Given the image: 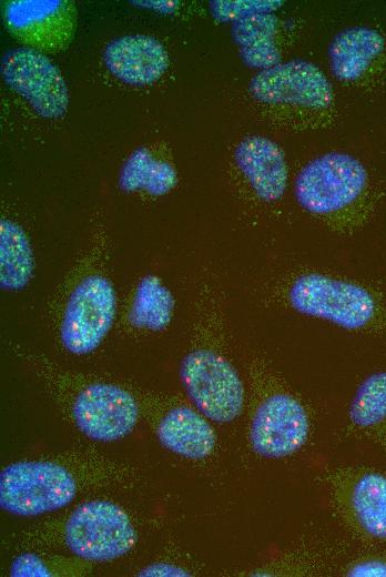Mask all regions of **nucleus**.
<instances>
[{
  "instance_id": "1",
  "label": "nucleus",
  "mask_w": 386,
  "mask_h": 577,
  "mask_svg": "<svg viewBox=\"0 0 386 577\" xmlns=\"http://www.w3.org/2000/svg\"><path fill=\"white\" fill-rule=\"evenodd\" d=\"M293 312L351 332L386 327V293L372 283L319 269L285 275L271 296Z\"/></svg>"
},
{
  "instance_id": "2",
  "label": "nucleus",
  "mask_w": 386,
  "mask_h": 577,
  "mask_svg": "<svg viewBox=\"0 0 386 577\" xmlns=\"http://www.w3.org/2000/svg\"><path fill=\"white\" fill-rule=\"evenodd\" d=\"M294 194L303 211L344 235L359 230L379 200L365 165L343 152H328L305 164L296 175Z\"/></svg>"
},
{
  "instance_id": "3",
  "label": "nucleus",
  "mask_w": 386,
  "mask_h": 577,
  "mask_svg": "<svg viewBox=\"0 0 386 577\" xmlns=\"http://www.w3.org/2000/svg\"><path fill=\"white\" fill-rule=\"evenodd\" d=\"M248 90L271 124L291 131L321 130L335 117L334 90L314 63L294 59L261 70Z\"/></svg>"
},
{
  "instance_id": "4",
  "label": "nucleus",
  "mask_w": 386,
  "mask_h": 577,
  "mask_svg": "<svg viewBox=\"0 0 386 577\" xmlns=\"http://www.w3.org/2000/svg\"><path fill=\"white\" fill-rule=\"evenodd\" d=\"M182 386L196 409L215 423H230L244 408L243 382L230 361L214 348L199 347L180 365Z\"/></svg>"
},
{
  "instance_id": "5",
  "label": "nucleus",
  "mask_w": 386,
  "mask_h": 577,
  "mask_svg": "<svg viewBox=\"0 0 386 577\" xmlns=\"http://www.w3.org/2000/svg\"><path fill=\"white\" fill-rule=\"evenodd\" d=\"M77 494L73 476L61 465L23 460L0 473V506L22 517L38 516L69 505Z\"/></svg>"
},
{
  "instance_id": "6",
  "label": "nucleus",
  "mask_w": 386,
  "mask_h": 577,
  "mask_svg": "<svg viewBox=\"0 0 386 577\" xmlns=\"http://www.w3.org/2000/svg\"><path fill=\"white\" fill-rule=\"evenodd\" d=\"M68 548L90 561H110L125 555L136 534L129 515L109 500H90L78 506L64 526Z\"/></svg>"
},
{
  "instance_id": "7",
  "label": "nucleus",
  "mask_w": 386,
  "mask_h": 577,
  "mask_svg": "<svg viewBox=\"0 0 386 577\" xmlns=\"http://www.w3.org/2000/svg\"><path fill=\"white\" fill-rule=\"evenodd\" d=\"M115 311L111 282L101 275L83 279L70 294L63 313L60 336L64 348L75 355L96 350L113 324Z\"/></svg>"
},
{
  "instance_id": "8",
  "label": "nucleus",
  "mask_w": 386,
  "mask_h": 577,
  "mask_svg": "<svg viewBox=\"0 0 386 577\" xmlns=\"http://www.w3.org/2000/svg\"><path fill=\"white\" fill-rule=\"evenodd\" d=\"M309 419L303 404L290 392L271 388L254 412L250 428L251 445L265 458H282L306 442Z\"/></svg>"
},
{
  "instance_id": "9",
  "label": "nucleus",
  "mask_w": 386,
  "mask_h": 577,
  "mask_svg": "<svg viewBox=\"0 0 386 577\" xmlns=\"http://www.w3.org/2000/svg\"><path fill=\"white\" fill-rule=\"evenodd\" d=\"M8 31L40 52L65 50L75 33L77 9L69 0H11L4 3Z\"/></svg>"
},
{
  "instance_id": "10",
  "label": "nucleus",
  "mask_w": 386,
  "mask_h": 577,
  "mask_svg": "<svg viewBox=\"0 0 386 577\" xmlns=\"http://www.w3.org/2000/svg\"><path fill=\"white\" fill-rule=\"evenodd\" d=\"M6 83L27 99L34 111L49 119L65 113L67 84L59 69L40 51L21 48L6 54L1 67Z\"/></svg>"
},
{
  "instance_id": "11",
  "label": "nucleus",
  "mask_w": 386,
  "mask_h": 577,
  "mask_svg": "<svg viewBox=\"0 0 386 577\" xmlns=\"http://www.w3.org/2000/svg\"><path fill=\"white\" fill-rule=\"evenodd\" d=\"M72 417L90 439L113 442L126 436L135 426L139 408L124 388L94 383L83 388L74 399Z\"/></svg>"
},
{
  "instance_id": "12",
  "label": "nucleus",
  "mask_w": 386,
  "mask_h": 577,
  "mask_svg": "<svg viewBox=\"0 0 386 577\" xmlns=\"http://www.w3.org/2000/svg\"><path fill=\"white\" fill-rule=\"evenodd\" d=\"M234 160L261 202L274 204L283 199L288 184V168L278 144L265 136H247L235 148Z\"/></svg>"
},
{
  "instance_id": "13",
  "label": "nucleus",
  "mask_w": 386,
  "mask_h": 577,
  "mask_svg": "<svg viewBox=\"0 0 386 577\" xmlns=\"http://www.w3.org/2000/svg\"><path fill=\"white\" fill-rule=\"evenodd\" d=\"M103 57L113 75L133 85L154 83L169 67V55L162 43L143 34L115 39L105 48Z\"/></svg>"
},
{
  "instance_id": "14",
  "label": "nucleus",
  "mask_w": 386,
  "mask_h": 577,
  "mask_svg": "<svg viewBox=\"0 0 386 577\" xmlns=\"http://www.w3.org/2000/svg\"><path fill=\"white\" fill-rule=\"evenodd\" d=\"M385 48L384 37L374 29H345L333 38L328 47L331 72L343 83H360L379 67Z\"/></svg>"
},
{
  "instance_id": "15",
  "label": "nucleus",
  "mask_w": 386,
  "mask_h": 577,
  "mask_svg": "<svg viewBox=\"0 0 386 577\" xmlns=\"http://www.w3.org/2000/svg\"><path fill=\"white\" fill-rule=\"evenodd\" d=\"M158 436L163 447L190 459L207 457L216 439L206 417L187 406L169 411L158 426Z\"/></svg>"
},
{
  "instance_id": "16",
  "label": "nucleus",
  "mask_w": 386,
  "mask_h": 577,
  "mask_svg": "<svg viewBox=\"0 0 386 577\" xmlns=\"http://www.w3.org/2000/svg\"><path fill=\"white\" fill-rule=\"evenodd\" d=\"M278 29L280 21L272 12L246 16L233 22V38L248 67L265 70L282 62Z\"/></svg>"
},
{
  "instance_id": "17",
  "label": "nucleus",
  "mask_w": 386,
  "mask_h": 577,
  "mask_svg": "<svg viewBox=\"0 0 386 577\" xmlns=\"http://www.w3.org/2000/svg\"><path fill=\"white\" fill-rule=\"evenodd\" d=\"M347 502L363 532L386 539V476L378 473L360 475L352 485Z\"/></svg>"
},
{
  "instance_id": "18",
  "label": "nucleus",
  "mask_w": 386,
  "mask_h": 577,
  "mask_svg": "<svg viewBox=\"0 0 386 577\" xmlns=\"http://www.w3.org/2000/svg\"><path fill=\"white\" fill-rule=\"evenodd\" d=\"M33 255L23 229L10 220L0 223V284L9 291L23 288L33 274Z\"/></svg>"
},
{
  "instance_id": "19",
  "label": "nucleus",
  "mask_w": 386,
  "mask_h": 577,
  "mask_svg": "<svg viewBox=\"0 0 386 577\" xmlns=\"http://www.w3.org/2000/svg\"><path fill=\"white\" fill-rule=\"evenodd\" d=\"M176 182L175 169L143 148L130 155L119 179L123 190L143 191L152 195L166 194L176 185Z\"/></svg>"
},
{
  "instance_id": "20",
  "label": "nucleus",
  "mask_w": 386,
  "mask_h": 577,
  "mask_svg": "<svg viewBox=\"0 0 386 577\" xmlns=\"http://www.w3.org/2000/svg\"><path fill=\"white\" fill-rule=\"evenodd\" d=\"M173 311L174 298L170 290L160 279L148 276L139 284L130 321L138 327L161 331L170 324Z\"/></svg>"
},
{
  "instance_id": "21",
  "label": "nucleus",
  "mask_w": 386,
  "mask_h": 577,
  "mask_svg": "<svg viewBox=\"0 0 386 577\" xmlns=\"http://www.w3.org/2000/svg\"><path fill=\"white\" fill-rule=\"evenodd\" d=\"M349 419L362 428L386 421V371L367 376L356 389L348 409Z\"/></svg>"
},
{
  "instance_id": "22",
  "label": "nucleus",
  "mask_w": 386,
  "mask_h": 577,
  "mask_svg": "<svg viewBox=\"0 0 386 577\" xmlns=\"http://www.w3.org/2000/svg\"><path fill=\"white\" fill-rule=\"evenodd\" d=\"M281 6V1H213L211 9L216 20L234 22L246 16L273 12Z\"/></svg>"
},
{
  "instance_id": "23",
  "label": "nucleus",
  "mask_w": 386,
  "mask_h": 577,
  "mask_svg": "<svg viewBox=\"0 0 386 577\" xmlns=\"http://www.w3.org/2000/svg\"><path fill=\"white\" fill-rule=\"evenodd\" d=\"M11 576L18 577H48L51 576L50 569L42 559L34 554H21L12 561Z\"/></svg>"
},
{
  "instance_id": "24",
  "label": "nucleus",
  "mask_w": 386,
  "mask_h": 577,
  "mask_svg": "<svg viewBox=\"0 0 386 577\" xmlns=\"http://www.w3.org/2000/svg\"><path fill=\"white\" fill-rule=\"evenodd\" d=\"M139 576H148V577H164V576H171V577H184L190 576L191 574L185 570L184 568L169 563H153L144 567L140 573Z\"/></svg>"
},
{
  "instance_id": "25",
  "label": "nucleus",
  "mask_w": 386,
  "mask_h": 577,
  "mask_svg": "<svg viewBox=\"0 0 386 577\" xmlns=\"http://www.w3.org/2000/svg\"><path fill=\"white\" fill-rule=\"evenodd\" d=\"M355 577H386V563L382 560H367L354 565L347 573Z\"/></svg>"
}]
</instances>
